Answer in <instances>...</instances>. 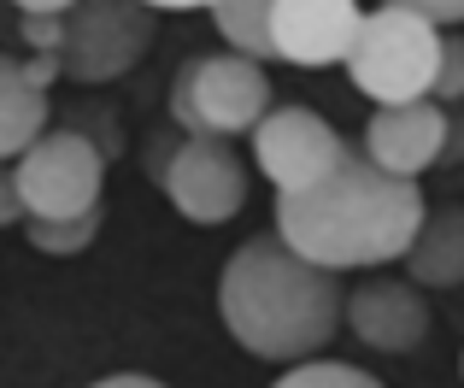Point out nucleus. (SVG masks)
<instances>
[{"instance_id": "obj_1", "label": "nucleus", "mask_w": 464, "mask_h": 388, "mask_svg": "<svg viewBox=\"0 0 464 388\" xmlns=\"http://www.w3.org/2000/svg\"><path fill=\"white\" fill-rule=\"evenodd\" d=\"M423 189L406 177L376 171L364 153L347 148V160L312 189L276 194V236L300 259L324 271H359V265H388L406 259L411 236L423 224Z\"/></svg>"}, {"instance_id": "obj_2", "label": "nucleus", "mask_w": 464, "mask_h": 388, "mask_svg": "<svg viewBox=\"0 0 464 388\" xmlns=\"http://www.w3.org/2000/svg\"><path fill=\"white\" fill-rule=\"evenodd\" d=\"M341 300H347L341 276L283 247V236L241 241L224 265V283H218L224 330L253 359H276V365H300L317 347L335 342Z\"/></svg>"}, {"instance_id": "obj_3", "label": "nucleus", "mask_w": 464, "mask_h": 388, "mask_svg": "<svg viewBox=\"0 0 464 388\" xmlns=\"http://www.w3.org/2000/svg\"><path fill=\"white\" fill-rule=\"evenodd\" d=\"M435 59H441V30L430 18L406 6H376L359 18V35L347 47V77L359 94H371L376 106H406L430 101Z\"/></svg>"}, {"instance_id": "obj_4", "label": "nucleus", "mask_w": 464, "mask_h": 388, "mask_svg": "<svg viewBox=\"0 0 464 388\" xmlns=\"http://www.w3.org/2000/svg\"><path fill=\"white\" fill-rule=\"evenodd\" d=\"M271 112V77L247 53H194L170 77V118L188 136L229 141Z\"/></svg>"}, {"instance_id": "obj_5", "label": "nucleus", "mask_w": 464, "mask_h": 388, "mask_svg": "<svg viewBox=\"0 0 464 388\" xmlns=\"http://www.w3.org/2000/svg\"><path fill=\"white\" fill-rule=\"evenodd\" d=\"M153 6L141 0H77L53 18V65L71 82H112L136 71V59L153 47Z\"/></svg>"}, {"instance_id": "obj_6", "label": "nucleus", "mask_w": 464, "mask_h": 388, "mask_svg": "<svg viewBox=\"0 0 464 388\" xmlns=\"http://www.w3.org/2000/svg\"><path fill=\"white\" fill-rule=\"evenodd\" d=\"M24 218H82L101 206L106 189V153L82 130H42L12 160Z\"/></svg>"}, {"instance_id": "obj_7", "label": "nucleus", "mask_w": 464, "mask_h": 388, "mask_svg": "<svg viewBox=\"0 0 464 388\" xmlns=\"http://www.w3.org/2000/svg\"><path fill=\"white\" fill-rule=\"evenodd\" d=\"M253 160L276 183V194H295V189H312L317 177L335 171L347 160V141L312 106H271L253 124Z\"/></svg>"}, {"instance_id": "obj_8", "label": "nucleus", "mask_w": 464, "mask_h": 388, "mask_svg": "<svg viewBox=\"0 0 464 388\" xmlns=\"http://www.w3.org/2000/svg\"><path fill=\"white\" fill-rule=\"evenodd\" d=\"M159 183H165L170 206L188 224H229L247 206V165L236 160L229 141H212V136L177 141L170 160L159 165Z\"/></svg>"}, {"instance_id": "obj_9", "label": "nucleus", "mask_w": 464, "mask_h": 388, "mask_svg": "<svg viewBox=\"0 0 464 388\" xmlns=\"http://www.w3.org/2000/svg\"><path fill=\"white\" fill-rule=\"evenodd\" d=\"M359 0H271V18H265L271 59H288L300 71L341 65L359 35Z\"/></svg>"}, {"instance_id": "obj_10", "label": "nucleus", "mask_w": 464, "mask_h": 388, "mask_svg": "<svg viewBox=\"0 0 464 388\" xmlns=\"http://www.w3.org/2000/svg\"><path fill=\"white\" fill-rule=\"evenodd\" d=\"M341 318H347L353 335H359L364 347H376V354H418L423 335H430V306H423V295L411 283H400V276H371V283H359L341 300Z\"/></svg>"}, {"instance_id": "obj_11", "label": "nucleus", "mask_w": 464, "mask_h": 388, "mask_svg": "<svg viewBox=\"0 0 464 388\" xmlns=\"http://www.w3.org/2000/svg\"><path fill=\"white\" fill-rule=\"evenodd\" d=\"M441 136H447V106H435V101L382 106L364 124V160L388 177L418 183L430 165H441Z\"/></svg>"}, {"instance_id": "obj_12", "label": "nucleus", "mask_w": 464, "mask_h": 388, "mask_svg": "<svg viewBox=\"0 0 464 388\" xmlns=\"http://www.w3.org/2000/svg\"><path fill=\"white\" fill-rule=\"evenodd\" d=\"M53 77H59L53 53H35V59L0 53V165L18 160L47 130V82Z\"/></svg>"}, {"instance_id": "obj_13", "label": "nucleus", "mask_w": 464, "mask_h": 388, "mask_svg": "<svg viewBox=\"0 0 464 388\" xmlns=\"http://www.w3.org/2000/svg\"><path fill=\"white\" fill-rule=\"evenodd\" d=\"M411 288H459L464 283V206H435L423 212L418 236L406 247Z\"/></svg>"}, {"instance_id": "obj_14", "label": "nucleus", "mask_w": 464, "mask_h": 388, "mask_svg": "<svg viewBox=\"0 0 464 388\" xmlns=\"http://www.w3.org/2000/svg\"><path fill=\"white\" fill-rule=\"evenodd\" d=\"M212 18H218V35L229 42V53L271 59V35H265L271 0H218V6H212Z\"/></svg>"}, {"instance_id": "obj_15", "label": "nucleus", "mask_w": 464, "mask_h": 388, "mask_svg": "<svg viewBox=\"0 0 464 388\" xmlns=\"http://www.w3.org/2000/svg\"><path fill=\"white\" fill-rule=\"evenodd\" d=\"M101 236V206L94 212H82V218H30V247H42V253H82L89 241Z\"/></svg>"}, {"instance_id": "obj_16", "label": "nucleus", "mask_w": 464, "mask_h": 388, "mask_svg": "<svg viewBox=\"0 0 464 388\" xmlns=\"http://www.w3.org/2000/svg\"><path fill=\"white\" fill-rule=\"evenodd\" d=\"M276 388H382L371 371L359 365H335V359H300Z\"/></svg>"}, {"instance_id": "obj_17", "label": "nucleus", "mask_w": 464, "mask_h": 388, "mask_svg": "<svg viewBox=\"0 0 464 388\" xmlns=\"http://www.w3.org/2000/svg\"><path fill=\"white\" fill-rule=\"evenodd\" d=\"M435 106H459L464 101V35L441 30V59H435V82H430Z\"/></svg>"}, {"instance_id": "obj_18", "label": "nucleus", "mask_w": 464, "mask_h": 388, "mask_svg": "<svg viewBox=\"0 0 464 388\" xmlns=\"http://www.w3.org/2000/svg\"><path fill=\"white\" fill-rule=\"evenodd\" d=\"M382 6H406V12H418V18H430L435 30H453V24H464V0H382Z\"/></svg>"}, {"instance_id": "obj_19", "label": "nucleus", "mask_w": 464, "mask_h": 388, "mask_svg": "<svg viewBox=\"0 0 464 388\" xmlns=\"http://www.w3.org/2000/svg\"><path fill=\"white\" fill-rule=\"evenodd\" d=\"M441 160L447 165H464V101L447 112V136H441Z\"/></svg>"}, {"instance_id": "obj_20", "label": "nucleus", "mask_w": 464, "mask_h": 388, "mask_svg": "<svg viewBox=\"0 0 464 388\" xmlns=\"http://www.w3.org/2000/svg\"><path fill=\"white\" fill-rule=\"evenodd\" d=\"M24 206H18V183H12V165H0V229L18 224Z\"/></svg>"}, {"instance_id": "obj_21", "label": "nucleus", "mask_w": 464, "mask_h": 388, "mask_svg": "<svg viewBox=\"0 0 464 388\" xmlns=\"http://www.w3.org/2000/svg\"><path fill=\"white\" fill-rule=\"evenodd\" d=\"M12 6H18L24 18H59V12L77 6V0H12Z\"/></svg>"}, {"instance_id": "obj_22", "label": "nucleus", "mask_w": 464, "mask_h": 388, "mask_svg": "<svg viewBox=\"0 0 464 388\" xmlns=\"http://www.w3.org/2000/svg\"><path fill=\"white\" fill-rule=\"evenodd\" d=\"M94 388H165L159 377H141V371H118V377H101Z\"/></svg>"}, {"instance_id": "obj_23", "label": "nucleus", "mask_w": 464, "mask_h": 388, "mask_svg": "<svg viewBox=\"0 0 464 388\" xmlns=\"http://www.w3.org/2000/svg\"><path fill=\"white\" fill-rule=\"evenodd\" d=\"M141 6H153V12H159V6H170V12H182V6H218V0H141Z\"/></svg>"}]
</instances>
